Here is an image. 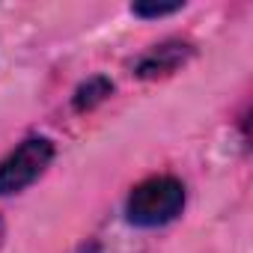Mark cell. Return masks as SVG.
<instances>
[{"label":"cell","instance_id":"6da1fadb","mask_svg":"<svg viewBox=\"0 0 253 253\" xmlns=\"http://www.w3.org/2000/svg\"><path fill=\"white\" fill-rule=\"evenodd\" d=\"M185 209V185L176 176H149L131 188L125 214L134 226H164Z\"/></svg>","mask_w":253,"mask_h":253},{"label":"cell","instance_id":"7a4b0ae2","mask_svg":"<svg viewBox=\"0 0 253 253\" xmlns=\"http://www.w3.org/2000/svg\"><path fill=\"white\" fill-rule=\"evenodd\" d=\"M54 161V143L48 137H27L0 161V197H12L30 188Z\"/></svg>","mask_w":253,"mask_h":253},{"label":"cell","instance_id":"3957f363","mask_svg":"<svg viewBox=\"0 0 253 253\" xmlns=\"http://www.w3.org/2000/svg\"><path fill=\"white\" fill-rule=\"evenodd\" d=\"M188 54H191L188 45H182V42H164V45H158L152 54H146V57L137 63V75H140V78H158V75H167V72L179 69V66L185 63Z\"/></svg>","mask_w":253,"mask_h":253},{"label":"cell","instance_id":"277c9868","mask_svg":"<svg viewBox=\"0 0 253 253\" xmlns=\"http://www.w3.org/2000/svg\"><path fill=\"white\" fill-rule=\"evenodd\" d=\"M113 92V84L107 81V78H101V75H95V78H89L86 84H81L78 89H75V98H72V107L78 110V113H86V110H92L95 104H101L107 95Z\"/></svg>","mask_w":253,"mask_h":253},{"label":"cell","instance_id":"5b68a950","mask_svg":"<svg viewBox=\"0 0 253 253\" xmlns=\"http://www.w3.org/2000/svg\"><path fill=\"white\" fill-rule=\"evenodd\" d=\"M182 3H134L131 12L140 15V18H161V15H173L179 12Z\"/></svg>","mask_w":253,"mask_h":253},{"label":"cell","instance_id":"8992f818","mask_svg":"<svg viewBox=\"0 0 253 253\" xmlns=\"http://www.w3.org/2000/svg\"><path fill=\"white\" fill-rule=\"evenodd\" d=\"M3 232H6V229H3V217H0V244H3Z\"/></svg>","mask_w":253,"mask_h":253}]
</instances>
